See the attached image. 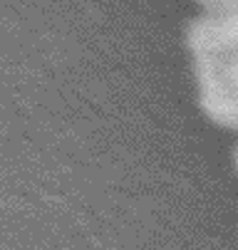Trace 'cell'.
Here are the masks:
<instances>
[{"label": "cell", "instance_id": "1", "mask_svg": "<svg viewBox=\"0 0 238 250\" xmlns=\"http://www.w3.org/2000/svg\"><path fill=\"white\" fill-rule=\"evenodd\" d=\"M236 168H238V149H236Z\"/></svg>", "mask_w": 238, "mask_h": 250}]
</instances>
